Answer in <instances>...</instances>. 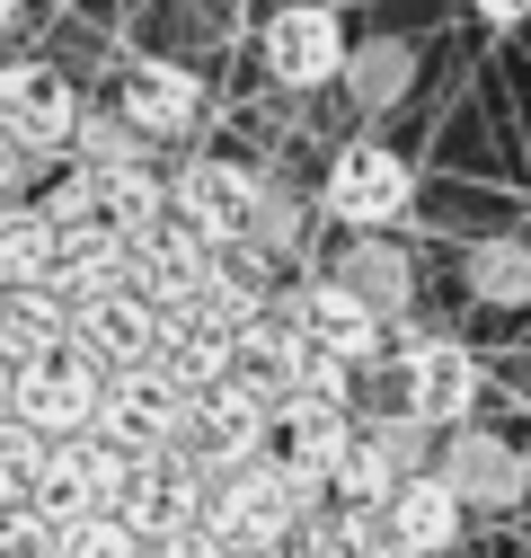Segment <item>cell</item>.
<instances>
[{
  "mask_svg": "<svg viewBox=\"0 0 531 558\" xmlns=\"http://www.w3.org/2000/svg\"><path fill=\"white\" fill-rule=\"evenodd\" d=\"M310 214H319V195H293L284 178H266V204H257V231H248V248H266L275 266H293V257L310 248Z\"/></svg>",
  "mask_w": 531,
  "mask_h": 558,
  "instance_id": "26",
  "label": "cell"
},
{
  "mask_svg": "<svg viewBox=\"0 0 531 558\" xmlns=\"http://www.w3.org/2000/svg\"><path fill=\"white\" fill-rule=\"evenodd\" d=\"M18 169H27V160H18L10 143H0V214H10V204H27V195H18Z\"/></svg>",
  "mask_w": 531,
  "mask_h": 558,
  "instance_id": "32",
  "label": "cell"
},
{
  "mask_svg": "<svg viewBox=\"0 0 531 558\" xmlns=\"http://www.w3.org/2000/svg\"><path fill=\"white\" fill-rule=\"evenodd\" d=\"M143 160H151V143H143V133H133L115 107H89V116H81V133H72V169H81V178L143 169Z\"/></svg>",
  "mask_w": 531,
  "mask_h": 558,
  "instance_id": "25",
  "label": "cell"
},
{
  "mask_svg": "<svg viewBox=\"0 0 531 558\" xmlns=\"http://www.w3.org/2000/svg\"><path fill=\"white\" fill-rule=\"evenodd\" d=\"M408 81H417V45H408V36H363L355 62H346V98H355L363 116L398 107V98H408Z\"/></svg>",
  "mask_w": 531,
  "mask_h": 558,
  "instance_id": "24",
  "label": "cell"
},
{
  "mask_svg": "<svg viewBox=\"0 0 531 558\" xmlns=\"http://www.w3.org/2000/svg\"><path fill=\"white\" fill-rule=\"evenodd\" d=\"M205 275H213V240L186 231V222H160L133 248V293H151L160 311H195L205 302Z\"/></svg>",
  "mask_w": 531,
  "mask_h": 558,
  "instance_id": "17",
  "label": "cell"
},
{
  "mask_svg": "<svg viewBox=\"0 0 531 558\" xmlns=\"http://www.w3.org/2000/svg\"><path fill=\"white\" fill-rule=\"evenodd\" d=\"M301 364H310V337L284 319V311H266V319H248L239 328V364H231V381H248L257 399H293V381H301Z\"/></svg>",
  "mask_w": 531,
  "mask_h": 558,
  "instance_id": "20",
  "label": "cell"
},
{
  "mask_svg": "<svg viewBox=\"0 0 531 558\" xmlns=\"http://www.w3.org/2000/svg\"><path fill=\"white\" fill-rule=\"evenodd\" d=\"M107 381H115V373H98L81 345H62V355H45V364H27V373H18L10 416H18V426H36L45 444H81V435H98Z\"/></svg>",
  "mask_w": 531,
  "mask_h": 558,
  "instance_id": "9",
  "label": "cell"
},
{
  "mask_svg": "<svg viewBox=\"0 0 531 558\" xmlns=\"http://www.w3.org/2000/svg\"><path fill=\"white\" fill-rule=\"evenodd\" d=\"M160 337H169V311L151 302V293H107V302H89V311H72V345L98 364V373H143V364H160Z\"/></svg>",
  "mask_w": 531,
  "mask_h": 558,
  "instance_id": "15",
  "label": "cell"
},
{
  "mask_svg": "<svg viewBox=\"0 0 531 558\" xmlns=\"http://www.w3.org/2000/svg\"><path fill=\"white\" fill-rule=\"evenodd\" d=\"M434 478L460 497V514H514V506L531 497V461H522V444L496 435V426L443 435V444H434Z\"/></svg>",
  "mask_w": 531,
  "mask_h": 558,
  "instance_id": "11",
  "label": "cell"
},
{
  "mask_svg": "<svg viewBox=\"0 0 531 558\" xmlns=\"http://www.w3.org/2000/svg\"><path fill=\"white\" fill-rule=\"evenodd\" d=\"M186 416H195V399H186L160 364H143V373H115V381H107L98 444H115L124 461H160V452L186 444Z\"/></svg>",
  "mask_w": 531,
  "mask_h": 558,
  "instance_id": "10",
  "label": "cell"
},
{
  "mask_svg": "<svg viewBox=\"0 0 531 558\" xmlns=\"http://www.w3.org/2000/svg\"><path fill=\"white\" fill-rule=\"evenodd\" d=\"M151 558H231L213 532H177V541H151Z\"/></svg>",
  "mask_w": 531,
  "mask_h": 558,
  "instance_id": "31",
  "label": "cell"
},
{
  "mask_svg": "<svg viewBox=\"0 0 531 558\" xmlns=\"http://www.w3.org/2000/svg\"><path fill=\"white\" fill-rule=\"evenodd\" d=\"M390 373H398V408H408L425 435L479 426V355H470L460 337L408 328V337H398V355H390Z\"/></svg>",
  "mask_w": 531,
  "mask_h": 558,
  "instance_id": "3",
  "label": "cell"
},
{
  "mask_svg": "<svg viewBox=\"0 0 531 558\" xmlns=\"http://www.w3.org/2000/svg\"><path fill=\"white\" fill-rule=\"evenodd\" d=\"M18 19H27V0H0V36H10Z\"/></svg>",
  "mask_w": 531,
  "mask_h": 558,
  "instance_id": "33",
  "label": "cell"
},
{
  "mask_svg": "<svg viewBox=\"0 0 531 558\" xmlns=\"http://www.w3.org/2000/svg\"><path fill=\"white\" fill-rule=\"evenodd\" d=\"M522 240H531V214H522Z\"/></svg>",
  "mask_w": 531,
  "mask_h": 558,
  "instance_id": "36",
  "label": "cell"
},
{
  "mask_svg": "<svg viewBox=\"0 0 531 558\" xmlns=\"http://www.w3.org/2000/svg\"><path fill=\"white\" fill-rule=\"evenodd\" d=\"M45 435L36 426H18V416H0V514H18L27 497H36V478H45Z\"/></svg>",
  "mask_w": 531,
  "mask_h": 558,
  "instance_id": "27",
  "label": "cell"
},
{
  "mask_svg": "<svg viewBox=\"0 0 531 558\" xmlns=\"http://www.w3.org/2000/svg\"><path fill=\"white\" fill-rule=\"evenodd\" d=\"M53 558H151V541L133 532V523H115V514H98V523H81V532H62Z\"/></svg>",
  "mask_w": 531,
  "mask_h": 558,
  "instance_id": "28",
  "label": "cell"
},
{
  "mask_svg": "<svg viewBox=\"0 0 531 558\" xmlns=\"http://www.w3.org/2000/svg\"><path fill=\"white\" fill-rule=\"evenodd\" d=\"M328 275H337L346 293H363V302H372L390 328L417 311V266H408V248H398V240H346Z\"/></svg>",
  "mask_w": 531,
  "mask_h": 558,
  "instance_id": "19",
  "label": "cell"
},
{
  "mask_svg": "<svg viewBox=\"0 0 531 558\" xmlns=\"http://www.w3.org/2000/svg\"><path fill=\"white\" fill-rule=\"evenodd\" d=\"M53 266H62L53 222L36 214V204H10V214H0V293H45Z\"/></svg>",
  "mask_w": 531,
  "mask_h": 558,
  "instance_id": "22",
  "label": "cell"
},
{
  "mask_svg": "<svg viewBox=\"0 0 531 558\" xmlns=\"http://www.w3.org/2000/svg\"><path fill=\"white\" fill-rule=\"evenodd\" d=\"M381 532H390V558H452V541L470 532V514H460V497L425 470L381 506Z\"/></svg>",
  "mask_w": 531,
  "mask_h": 558,
  "instance_id": "18",
  "label": "cell"
},
{
  "mask_svg": "<svg viewBox=\"0 0 531 558\" xmlns=\"http://www.w3.org/2000/svg\"><path fill=\"white\" fill-rule=\"evenodd\" d=\"M346 452H355V416L346 408H310V399H284L275 408V444H266V461L275 470H293L301 487H337V470H346Z\"/></svg>",
  "mask_w": 531,
  "mask_h": 558,
  "instance_id": "16",
  "label": "cell"
},
{
  "mask_svg": "<svg viewBox=\"0 0 531 558\" xmlns=\"http://www.w3.org/2000/svg\"><path fill=\"white\" fill-rule=\"evenodd\" d=\"M381 558H390V549H381Z\"/></svg>",
  "mask_w": 531,
  "mask_h": 558,
  "instance_id": "38",
  "label": "cell"
},
{
  "mask_svg": "<svg viewBox=\"0 0 531 558\" xmlns=\"http://www.w3.org/2000/svg\"><path fill=\"white\" fill-rule=\"evenodd\" d=\"M169 195H177V222H186V231H205L213 248H231V240H248V231H257L266 169L222 160V151H195V160L169 178Z\"/></svg>",
  "mask_w": 531,
  "mask_h": 558,
  "instance_id": "12",
  "label": "cell"
},
{
  "mask_svg": "<svg viewBox=\"0 0 531 558\" xmlns=\"http://www.w3.org/2000/svg\"><path fill=\"white\" fill-rule=\"evenodd\" d=\"M124 487H133V461H124L115 444L81 435V444H53V452H45V478H36L27 514L62 541V532H81V523L115 514V506H124Z\"/></svg>",
  "mask_w": 531,
  "mask_h": 558,
  "instance_id": "5",
  "label": "cell"
},
{
  "mask_svg": "<svg viewBox=\"0 0 531 558\" xmlns=\"http://www.w3.org/2000/svg\"><path fill=\"white\" fill-rule=\"evenodd\" d=\"M115 116L143 133V143H186L195 124H205V81L186 72L169 53H133L124 81H115Z\"/></svg>",
  "mask_w": 531,
  "mask_h": 558,
  "instance_id": "14",
  "label": "cell"
},
{
  "mask_svg": "<svg viewBox=\"0 0 531 558\" xmlns=\"http://www.w3.org/2000/svg\"><path fill=\"white\" fill-rule=\"evenodd\" d=\"M319 506H328V497H319V487H301L293 470L248 461L239 478H222V487H213L205 532H213L231 558H266V549H293V541H301V523H310Z\"/></svg>",
  "mask_w": 531,
  "mask_h": 558,
  "instance_id": "2",
  "label": "cell"
},
{
  "mask_svg": "<svg viewBox=\"0 0 531 558\" xmlns=\"http://www.w3.org/2000/svg\"><path fill=\"white\" fill-rule=\"evenodd\" d=\"M0 558H53V532L18 506V514H0Z\"/></svg>",
  "mask_w": 531,
  "mask_h": 558,
  "instance_id": "29",
  "label": "cell"
},
{
  "mask_svg": "<svg viewBox=\"0 0 531 558\" xmlns=\"http://www.w3.org/2000/svg\"><path fill=\"white\" fill-rule=\"evenodd\" d=\"M0 311H10V293H0Z\"/></svg>",
  "mask_w": 531,
  "mask_h": 558,
  "instance_id": "37",
  "label": "cell"
},
{
  "mask_svg": "<svg viewBox=\"0 0 531 558\" xmlns=\"http://www.w3.org/2000/svg\"><path fill=\"white\" fill-rule=\"evenodd\" d=\"M434 444H443V435H425L408 408L355 416V452H346V470H337V487H328V497H337V506H363V514H381L408 478H425V470H434Z\"/></svg>",
  "mask_w": 531,
  "mask_h": 558,
  "instance_id": "7",
  "label": "cell"
},
{
  "mask_svg": "<svg viewBox=\"0 0 531 558\" xmlns=\"http://www.w3.org/2000/svg\"><path fill=\"white\" fill-rule=\"evenodd\" d=\"M257 62H266V81H275V89L310 98V89H337L346 81L355 45H346V19L328 10V0H284V10L257 27Z\"/></svg>",
  "mask_w": 531,
  "mask_h": 558,
  "instance_id": "8",
  "label": "cell"
},
{
  "mask_svg": "<svg viewBox=\"0 0 531 558\" xmlns=\"http://www.w3.org/2000/svg\"><path fill=\"white\" fill-rule=\"evenodd\" d=\"M266 444H275V399H257L248 381H222V390L195 399L177 452H186V461H205L213 478H239L248 461H266Z\"/></svg>",
  "mask_w": 531,
  "mask_h": 558,
  "instance_id": "13",
  "label": "cell"
},
{
  "mask_svg": "<svg viewBox=\"0 0 531 558\" xmlns=\"http://www.w3.org/2000/svg\"><path fill=\"white\" fill-rule=\"evenodd\" d=\"M266 558H293V549H266Z\"/></svg>",
  "mask_w": 531,
  "mask_h": 558,
  "instance_id": "35",
  "label": "cell"
},
{
  "mask_svg": "<svg viewBox=\"0 0 531 558\" xmlns=\"http://www.w3.org/2000/svg\"><path fill=\"white\" fill-rule=\"evenodd\" d=\"M460 293L487 302V311H531V240L522 231L470 240V248H460Z\"/></svg>",
  "mask_w": 531,
  "mask_h": 558,
  "instance_id": "21",
  "label": "cell"
},
{
  "mask_svg": "<svg viewBox=\"0 0 531 558\" xmlns=\"http://www.w3.org/2000/svg\"><path fill=\"white\" fill-rule=\"evenodd\" d=\"M10 390H18V373H10V355H0V416H10Z\"/></svg>",
  "mask_w": 531,
  "mask_h": 558,
  "instance_id": "34",
  "label": "cell"
},
{
  "mask_svg": "<svg viewBox=\"0 0 531 558\" xmlns=\"http://www.w3.org/2000/svg\"><path fill=\"white\" fill-rule=\"evenodd\" d=\"M275 311L319 345V355H337V364H355V373H363V364H381V355H398L390 319H381L363 293H346L328 266H301L293 284H284V302H275Z\"/></svg>",
  "mask_w": 531,
  "mask_h": 558,
  "instance_id": "4",
  "label": "cell"
},
{
  "mask_svg": "<svg viewBox=\"0 0 531 558\" xmlns=\"http://www.w3.org/2000/svg\"><path fill=\"white\" fill-rule=\"evenodd\" d=\"M470 19L487 36H514V27H531V0H470Z\"/></svg>",
  "mask_w": 531,
  "mask_h": 558,
  "instance_id": "30",
  "label": "cell"
},
{
  "mask_svg": "<svg viewBox=\"0 0 531 558\" xmlns=\"http://www.w3.org/2000/svg\"><path fill=\"white\" fill-rule=\"evenodd\" d=\"M417 214V160L390 151L381 133H355V143L328 151L319 169V222H337L355 240H390V222Z\"/></svg>",
  "mask_w": 531,
  "mask_h": 558,
  "instance_id": "1",
  "label": "cell"
},
{
  "mask_svg": "<svg viewBox=\"0 0 531 558\" xmlns=\"http://www.w3.org/2000/svg\"><path fill=\"white\" fill-rule=\"evenodd\" d=\"M62 345H72V311L53 293H10V311H0V355H10V373L62 355Z\"/></svg>",
  "mask_w": 531,
  "mask_h": 558,
  "instance_id": "23",
  "label": "cell"
},
{
  "mask_svg": "<svg viewBox=\"0 0 531 558\" xmlns=\"http://www.w3.org/2000/svg\"><path fill=\"white\" fill-rule=\"evenodd\" d=\"M81 116H89V107H81V89H72L62 62H36V53L0 62V143H10L18 160H45V151L72 160Z\"/></svg>",
  "mask_w": 531,
  "mask_h": 558,
  "instance_id": "6",
  "label": "cell"
}]
</instances>
